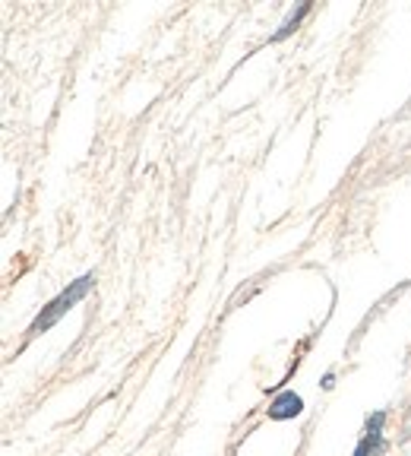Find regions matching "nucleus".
Segmentation results:
<instances>
[{
	"label": "nucleus",
	"mask_w": 411,
	"mask_h": 456,
	"mask_svg": "<svg viewBox=\"0 0 411 456\" xmlns=\"http://www.w3.org/2000/svg\"><path fill=\"white\" fill-rule=\"evenodd\" d=\"M93 285H95V276H93V273H85V276H79L77 282L67 285L64 292L57 295L54 301H48V305L42 307V314H38L36 321H32V327H28V336L48 333V330L54 327V323L60 321L64 314H70L73 307H77L79 301H83L85 295H89V289H93Z\"/></svg>",
	"instance_id": "nucleus-1"
},
{
	"label": "nucleus",
	"mask_w": 411,
	"mask_h": 456,
	"mask_svg": "<svg viewBox=\"0 0 411 456\" xmlns=\"http://www.w3.org/2000/svg\"><path fill=\"white\" fill-rule=\"evenodd\" d=\"M301 412H304V399H301L298 393H291V390L278 393V396L270 403V419H276V421L298 419Z\"/></svg>",
	"instance_id": "nucleus-2"
},
{
	"label": "nucleus",
	"mask_w": 411,
	"mask_h": 456,
	"mask_svg": "<svg viewBox=\"0 0 411 456\" xmlns=\"http://www.w3.org/2000/svg\"><path fill=\"white\" fill-rule=\"evenodd\" d=\"M307 13H310V4H301V7H298V10H294V13H291V16H288V20H285V22H282V28H278L276 36H272V42H282V38H285V36H291V32H294V28H298V22H301V20H304V16H307Z\"/></svg>",
	"instance_id": "nucleus-3"
},
{
	"label": "nucleus",
	"mask_w": 411,
	"mask_h": 456,
	"mask_svg": "<svg viewBox=\"0 0 411 456\" xmlns=\"http://www.w3.org/2000/svg\"><path fill=\"white\" fill-rule=\"evenodd\" d=\"M411 435V412H408V421H405V437Z\"/></svg>",
	"instance_id": "nucleus-4"
}]
</instances>
